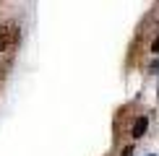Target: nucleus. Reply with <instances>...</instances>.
<instances>
[{
    "mask_svg": "<svg viewBox=\"0 0 159 156\" xmlns=\"http://www.w3.org/2000/svg\"><path fill=\"white\" fill-rule=\"evenodd\" d=\"M146 128H149V117H138L136 125H133V138H141L146 133Z\"/></svg>",
    "mask_w": 159,
    "mask_h": 156,
    "instance_id": "nucleus-1",
    "label": "nucleus"
},
{
    "mask_svg": "<svg viewBox=\"0 0 159 156\" xmlns=\"http://www.w3.org/2000/svg\"><path fill=\"white\" fill-rule=\"evenodd\" d=\"M151 52H157V55H159V37L154 39V44H151Z\"/></svg>",
    "mask_w": 159,
    "mask_h": 156,
    "instance_id": "nucleus-2",
    "label": "nucleus"
},
{
    "mask_svg": "<svg viewBox=\"0 0 159 156\" xmlns=\"http://www.w3.org/2000/svg\"><path fill=\"white\" fill-rule=\"evenodd\" d=\"M130 154H133V148H125L123 151V156H130Z\"/></svg>",
    "mask_w": 159,
    "mask_h": 156,
    "instance_id": "nucleus-3",
    "label": "nucleus"
},
{
    "mask_svg": "<svg viewBox=\"0 0 159 156\" xmlns=\"http://www.w3.org/2000/svg\"><path fill=\"white\" fill-rule=\"evenodd\" d=\"M149 156H154V154H149Z\"/></svg>",
    "mask_w": 159,
    "mask_h": 156,
    "instance_id": "nucleus-4",
    "label": "nucleus"
}]
</instances>
